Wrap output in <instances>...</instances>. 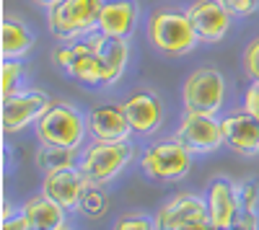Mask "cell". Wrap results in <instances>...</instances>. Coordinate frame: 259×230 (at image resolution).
I'll return each instance as SVG.
<instances>
[{"label": "cell", "mask_w": 259, "mask_h": 230, "mask_svg": "<svg viewBox=\"0 0 259 230\" xmlns=\"http://www.w3.org/2000/svg\"><path fill=\"white\" fill-rule=\"evenodd\" d=\"M259 225H249V222H244V220H239L233 227H228V230H256Z\"/></svg>", "instance_id": "4dcf8cb0"}, {"label": "cell", "mask_w": 259, "mask_h": 230, "mask_svg": "<svg viewBox=\"0 0 259 230\" xmlns=\"http://www.w3.org/2000/svg\"><path fill=\"white\" fill-rule=\"evenodd\" d=\"M239 199H241V220L249 225H259V184L251 179L241 181Z\"/></svg>", "instance_id": "603a6c76"}, {"label": "cell", "mask_w": 259, "mask_h": 230, "mask_svg": "<svg viewBox=\"0 0 259 230\" xmlns=\"http://www.w3.org/2000/svg\"><path fill=\"white\" fill-rule=\"evenodd\" d=\"M50 106V98L39 88H21L18 93L3 98V132L16 135L26 130L29 124H36V119Z\"/></svg>", "instance_id": "30bf717a"}, {"label": "cell", "mask_w": 259, "mask_h": 230, "mask_svg": "<svg viewBox=\"0 0 259 230\" xmlns=\"http://www.w3.org/2000/svg\"><path fill=\"white\" fill-rule=\"evenodd\" d=\"M24 75H26V68L21 60H6L3 62V68H0V91H3V98H8V96H13L24 88L21 86Z\"/></svg>", "instance_id": "cb8c5ba5"}, {"label": "cell", "mask_w": 259, "mask_h": 230, "mask_svg": "<svg viewBox=\"0 0 259 230\" xmlns=\"http://www.w3.org/2000/svg\"><path fill=\"white\" fill-rule=\"evenodd\" d=\"M21 212H24L29 222V230H65L68 227V210L45 194L26 199Z\"/></svg>", "instance_id": "d6986e66"}, {"label": "cell", "mask_w": 259, "mask_h": 230, "mask_svg": "<svg viewBox=\"0 0 259 230\" xmlns=\"http://www.w3.org/2000/svg\"><path fill=\"white\" fill-rule=\"evenodd\" d=\"M55 62L73 80H78L85 88H101V65L99 57L91 49L89 39L80 41H60L55 49Z\"/></svg>", "instance_id": "52a82bcc"}, {"label": "cell", "mask_w": 259, "mask_h": 230, "mask_svg": "<svg viewBox=\"0 0 259 230\" xmlns=\"http://www.w3.org/2000/svg\"><path fill=\"white\" fill-rule=\"evenodd\" d=\"M244 111L259 122V86L256 83H251V86L244 91Z\"/></svg>", "instance_id": "83f0119b"}, {"label": "cell", "mask_w": 259, "mask_h": 230, "mask_svg": "<svg viewBox=\"0 0 259 230\" xmlns=\"http://www.w3.org/2000/svg\"><path fill=\"white\" fill-rule=\"evenodd\" d=\"M174 140L179 145H184L192 155L215 153L223 145L221 119L207 117V114H189V111H184L179 127L174 132Z\"/></svg>", "instance_id": "ba28073f"}, {"label": "cell", "mask_w": 259, "mask_h": 230, "mask_svg": "<svg viewBox=\"0 0 259 230\" xmlns=\"http://www.w3.org/2000/svg\"><path fill=\"white\" fill-rule=\"evenodd\" d=\"M192 153L174 137L145 145L140 153V171L156 184H177L189 174Z\"/></svg>", "instance_id": "5b68a950"}, {"label": "cell", "mask_w": 259, "mask_h": 230, "mask_svg": "<svg viewBox=\"0 0 259 230\" xmlns=\"http://www.w3.org/2000/svg\"><path fill=\"white\" fill-rule=\"evenodd\" d=\"M221 3L233 13V18H249L259 11V0H221Z\"/></svg>", "instance_id": "4316f807"}, {"label": "cell", "mask_w": 259, "mask_h": 230, "mask_svg": "<svg viewBox=\"0 0 259 230\" xmlns=\"http://www.w3.org/2000/svg\"><path fill=\"white\" fill-rule=\"evenodd\" d=\"M122 106L130 127H133V135L148 137L163 124V103L150 91H135L133 96H127V101H122Z\"/></svg>", "instance_id": "5bb4252c"}, {"label": "cell", "mask_w": 259, "mask_h": 230, "mask_svg": "<svg viewBox=\"0 0 259 230\" xmlns=\"http://www.w3.org/2000/svg\"><path fill=\"white\" fill-rule=\"evenodd\" d=\"M140 6L138 0H104L99 16V31L106 36L130 39L138 26Z\"/></svg>", "instance_id": "ac0fdd59"}, {"label": "cell", "mask_w": 259, "mask_h": 230, "mask_svg": "<svg viewBox=\"0 0 259 230\" xmlns=\"http://www.w3.org/2000/svg\"><path fill=\"white\" fill-rule=\"evenodd\" d=\"M223 145L239 155H256L259 153V122L246 111H231L221 117Z\"/></svg>", "instance_id": "2e32d148"}, {"label": "cell", "mask_w": 259, "mask_h": 230, "mask_svg": "<svg viewBox=\"0 0 259 230\" xmlns=\"http://www.w3.org/2000/svg\"><path fill=\"white\" fill-rule=\"evenodd\" d=\"M205 215H207V202L200 194L179 192L177 197H171L161 204V210L156 215V230H179L187 222Z\"/></svg>", "instance_id": "e0dca14e"}, {"label": "cell", "mask_w": 259, "mask_h": 230, "mask_svg": "<svg viewBox=\"0 0 259 230\" xmlns=\"http://www.w3.org/2000/svg\"><path fill=\"white\" fill-rule=\"evenodd\" d=\"M226 78L215 68H197L182 83V103L189 114L215 117L226 103Z\"/></svg>", "instance_id": "8992f818"}, {"label": "cell", "mask_w": 259, "mask_h": 230, "mask_svg": "<svg viewBox=\"0 0 259 230\" xmlns=\"http://www.w3.org/2000/svg\"><path fill=\"white\" fill-rule=\"evenodd\" d=\"M75 212H80L85 220H101L109 212V194H106L101 186H89V189L83 192Z\"/></svg>", "instance_id": "7402d4cb"}, {"label": "cell", "mask_w": 259, "mask_h": 230, "mask_svg": "<svg viewBox=\"0 0 259 230\" xmlns=\"http://www.w3.org/2000/svg\"><path fill=\"white\" fill-rule=\"evenodd\" d=\"M89 181L80 174L78 165L73 168H62V171H52L45 174V181H41V194L50 197L52 202H57L65 210H78V202L83 197V192L89 189Z\"/></svg>", "instance_id": "9a60e30c"}, {"label": "cell", "mask_w": 259, "mask_h": 230, "mask_svg": "<svg viewBox=\"0 0 259 230\" xmlns=\"http://www.w3.org/2000/svg\"><path fill=\"white\" fill-rule=\"evenodd\" d=\"M145 31L150 47L163 57H187L200 44L187 11L179 8H156L148 16Z\"/></svg>", "instance_id": "6da1fadb"}, {"label": "cell", "mask_w": 259, "mask_h": 230, "mask_svg": "<svg viewBox=\"0 0 259 230\" xmlns=\"http://www.w3.org/2000/svg\"><path fill=\"white\" fill-rule=\"evenodd\" d=\"M36 165L45 174L62 171V168H73L78 165V150L73 148H52V145H41L36 153Z\"/></svg>", "instance_id": "44dd1931"}, {"label": "cell", "mask_w": 259, "mask_h": 230, "mask_svg": "<svg viewBox=\"0 0 259 230\" xmlns=\"http://www.w3.org/2000/svg\"><path fill=\"white\" fill-rule=\"evenodd\" d=\"M36 140L41 145H52V148H73L78 150L89 130H85V117L62 101H50V106L45 109L34 124Z\"/></svg>", "instance_id": "7a4b0ae2"}, {"label": "cell", "mask_w": 259, "mask_h": 230, "mask_svg": "<svg viewBox=\"0 0 259 230\" xmlns=\"http://www.w3.org/2000/svg\"><path fill=\"white\" fill-rule=\"evenodd\" d=\"M0 230H29V222H26L24 212H16V215L3 217V227Z\"/></svg>", "instance_id": "f1b7e54d"}, {"label": "cell", "mask_w": 259, "mask_h": 230, "mask_svg": "<svg viewBox=\"0 0 259 230\" xmlns=\"http://www.w3.org/2000/svg\"><path fill=\"white\" fill-rule=\"evenodd\" d=\"M133 158H135V148L130 142L91 140V145H85L78 158V168L91 186H104V184L114 181L130 165Z\"/></svg>", "instance_id": "277c9868"}, {"label": "cell", "mask_w": 259, "mask_h": 230, "mask_svg": "<svg viewBox=\"0 0 259 230\" xmlns=\"http://www.w3.org/2000/svg\"><path fill=\"white\" fill-rule=\"evenodd\" d=\"M89 44L96 52L99 65H101V88L117 86L130 62V39H117V36H106L96 31L89 36Z\"/></svg>", "instance_id": "7c38bea8"}, {"label": "cell", "mask_w": 259, "mask_h": 230, "mask_svg": "<svg viewBox=\"0 0 259 230\" xmlns=\"http://www.w3.org/2000/svg\"><path fill=\"white\" fill-rule=\"evenodd\" d=\"M241 62H244V73L249 75V80L259 86V36H254L246 44V49L241 54Z\"/></svg>", "instance_id": "d4e9b609"}, {"label": "cell", "mask_w": 259, "mask_h": 230, "mask_svg": "<svg viewBox=\"0 0 259 230\" xmlns=\"http://www.w3.org/2000/svg\"><path fill=\"white\" fill-rule=\"evenodd\" d=\"M65 230H70V227H65Z\"/></svg>", "instance_id": "d6a6232c"}, {"label": "cell", "mask_w": 259, "mask_h": 230, "mask_svg": "<svg viewBox=\"0 0 259 230\" xmlns=\"http://www.w3.org/2000/svg\"><path fill=\"white\" fill-rule=\"evenodd\" d=\"M104 0H60L47 11V26L57 41H80L99 31Z\"/></svg>", "instance_id": "3957f363"}, {"label": "cell", "mask_w": 259, "mask_h": 230, "mask_svg": "<svg viewBox=\"0 0 259 230\" xmlns=\"http://www.w3.org/2000/svg\"><path fill=\"white\" fill-rule=\"evenodd\" d=\"M34 3H36V6H41V8H47V11H50V8H55V6L60 3V0H34Z\"/></svg>", "instance_id": "1f68e13d"}, {"label": "cell", "mask_w": 259, "mask_h": 230, "mask_svg": "<svg viewBox=\"0 0 259 230\" xmlns=\"http://www.w3.org/2000/svg\"><path fill=\"white\" fill-rule=\"evenodd\" d=\"M205 202H207L210 222L218 230H228L241 220V199H239V184L236 181L226 176L212 179L207 186Z\"/></svg>", "instance_id": "8fae6325"}, {"label": "cell", "mask_w": 259, "mask_h": 230, "mask_svg": "<svg viewBox=\"0 0 259 230\" xmlns=\"http://www.w3.org/2000/svg\"><path fill=\"white\" fill-rule=\"evenodd\" d=\"M179 230H218L212 222H210V215H205V217H197V220H192V222H187L184 227H179Z\"/></svg>", "instance_id": "f546056e"}, {"label": "cell", "mask_w": 259, "mask_h": 230, "mask_svg": "<svg viewBox=\"0 0 259 230\" xmlns=\"http://www.w3.org/2000/svg\"><path fill=\"white\" fill-rule=\"evenodd\" d=\"M31 49H34V34L29 31V26L24 21L8 16L3 21V29H0V52H3V60H24Z\"/></svg>", "instance_id": "ffe728a7"}, {"label": "cell", "mask_w": 259, "mask_h": 230, "mask_svg": "<svg viewBox=\"0 0 259 230\" xmlns=\"http://www.w3.org/2000/svg\"><path fill=\"white\" fill-rule=\"evenodd\" d=\"M112 230H156V220L148 215H122Z\"/></svg>", "instance_id": "484cf974"}, {"label": "cell", "mask_w": 259, "mask_h": 230, "mask_svg": "<svg viewBox=\"0 0 259 230\" xmlns=\"http://www.w3.org/2000/svg\"><path fill=\"white\" fill-rule=\"evenodd\" d=\"M85 130L91 140L99 142H130L133 127L127 122L122 103H101L85 114Z\"/></svg>", "instance_id": "4fadbf2b"}, {"label": "cell", "mask_w": 259, "mask_h": 230, "mask_svg": "<svg viewBox=\"0 0 259 230\" xmlns=\"http://www.w3.org/2000/svg\"><path fill=\"white\" fill-rule=\"evenodd\" d=\"M187 16L200 44H221L233 24V13L221 0H194L187 8Z\"/></svg>", "instance_id": "9c48e42d"}]
</instances>
